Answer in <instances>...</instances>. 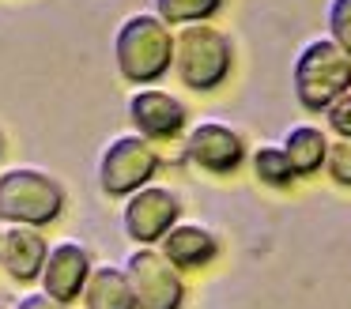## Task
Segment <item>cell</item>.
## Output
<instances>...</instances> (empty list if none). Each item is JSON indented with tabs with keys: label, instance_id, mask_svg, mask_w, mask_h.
<instances>
[{
	"label": "cell",
	"instance_id": "6da1fadb",
	"mask_svg": "<svg viewBox=\"0 0 351 309\" xmlns=\"http://www.w3.org/2000/svg\"><path fill=\"white\" fill-rule=\"evenodd\" d=\"M114 64L125 83L152 87L174 68V30L155 12H132L117 23Z\"/></svg>",
	"mask_w": 351,
	"mask_h": 309
},
{
	"label": "cell",
	"instance_id": "7a4b0ae2",
	"mask_svg": "<svg viewBox=\"0 0 351 309\" xmlns=\"http://www.w3.org/2000/svg\"><path fill=\"white\" fill-rule=\"evenodd\" d=\"M234 68V45L212 23H185L174 34V72L182 87L189 90H208L223 87Z\"/></svg>",
	"mask_w": 351,
	"mask_h": 309
},
{
	"label": "cell",
	"instance_id": "3957f363",
	"mask_svg": "<svg viewBox=\"0 0 351 309\" xmlns=\"http://www.w3.org/2000/svg\"><path fill=\"white\" fill-rule=\"evenodd\" d=\"M291 83H295V98L302 110L325 113L343 90H351V57L332 38H313L298 49Z\"/></svg>",
	"mask_w": 351,
	"mask_h": 309
},
{
	"label": "cell",
	"instance_id": "277c9868",
	"mask_svg": "<svg viewBox=\"0 0 351 309\" xmlns=\"http://www.w3.org/2000/svg\"><path fill=\"white\" fill-rule=\"evenodd\" d=\"M64 185L38 166H12L0 173V223L49 226L64 215Z\"/></svg>",
	"mask_w": 351,
	"mask_h": 309
},
{
	"label": "cell",
	"instance_id": "5b68a950",
	"mask_svg": "<svg viewBox=\"0 0 351 309\" xmlns=\"http://www.w3.org/2000/svg\"><path fill=\"white\" fill-rule=\"evenodd\" d=\"M159 173V151L152 147V140H144L140 132H125L102 147L99 158V188L106 196H129L136 188L152 185V177Z\"/></svg>",
	"mask_w": 351,
	"mask_h": 309
},
{
	"label": "cell",
	"instance_id": "8992f818",
	"mask_svg": "<svg viewBox=\"0 0 351 309\" xmlns=\"http://www.w3.org/2000/svg\"><path fill=\"white\" fill-rule=\"evenodd\" d=\"M125 275H129V286H132V294H136L140 309H182L185 306L182 268H174V264L162 256V249L140 245L136 253H129Z\"/></svg>",
	"mask_w": 351,
	"mask_h": 309
},
{
	"label": "cell",
	"instance_id": "52a82bcc",
	"mask_svg": "<svg viewBox=\"0 0 351 309\" xmlns=\"http://www.w3.org/2000/svg\"><path fill=\"white\" fill-rule=\"evenodd\" d=\"M178 219H182V200L162 185H144V188L125 196L121 226L140 245H155Z\"/></svg>",
	"mask_w": 351,
	"mask_h": 309
},
{
	"label": "cell",
	"instance_id": "ba28073f",
	"mask_svg": "<svg viewBox=\"0 0 351 309\" xmlns=\"http://www.w3.org/2000/svg\"><path fill=\"white\" fill-rule=\"evenodd\" d=\"M185 158L193 166H200L204 173H238L245 162V140L230 125L219 121H200L189 136H185Z\"/></svg>",
	"mask_w": 351,
	"mask_h": 309
},
{
	"label": "cell",
	"instance_id": "9c48e42d",
	"mask_svg": "<svg viewBox=\"0 0 351 309\" xmlns=\"http://www.w3.org/2000/svg\"><path fill=\"white\" fill-rule=\"evenodd\" d=\"M129 121L144 140L159 143V140H178L189 125V113H185V102H178L170 90L140 87L129 95Z\"/></svg>",
	"mask_w": 351,
	"mask_h": 309
},
{
	"label": "cell",
	"instance_id": "30bf717a",
	"mask_svg": "<svg viewBox=\"0 0 351 309\" xmlns=\"http://www.w3.org/2000/svg\"><path fill=\"white\" fill-rule=\"evenodd\" d=\"M91 253H87L84 245H76V241H61V245L49 249L46 264H42V291L49 294V298L57 301H80V294H84V283L87 275H91Z\"/></svg>",
	"mask_w": 351,
	"mask_h": 309
},
{
	"label": "cell",
	"instance_id": "8fae6325",
	"mask_svg": "<svg viewBox=\"0 0 351 309\" xmlns=\"http://www.w3.org/2000/svg\"><path fill=\"white\" fill-rule=\"evenodd\" d=\"M46 256H49V241L42 238L38 226L12 223L0 234V268L8 271V279H16V283H34L42 275Z\"/></svg>",
	"mask_w": 351,
	"mask_h": 309
},
{
	"label": "cell",
	"instance_id": "7c38bea8",
	"mask_svg": "<svg viewBox=\"0 0 351 309\" xmlns=\"http://www.w3.org/2000/svg\"><path fill=\"white\" fill-rule=\"evenodd\" d=\"M159 245H162V256L182 271L185 268H204V264H212L215 253H219V241H215L212 230H204V226H197V223H182V219L162 234Z\"/></svg>",
	"mask_w": 351,
	"mask_h": 309
},
{
	"label": "cell",
	"instance_id": "4fadbf2b",
	"mask_svg": "<svg viewBox=\"0 0 351 309\" xmlns=\"http://www.w3.org/2000/svg\"><path fill=\"white\" fill-rule=\"evenodd\" d=\"M80 301H84L87 309H140L125 268H110V264L106 268H91Z\"/></svg>",
	"mask_w": 351,
	"mask_h": 309
},
{
	"label": "cell",
	"instance_id": "5bb4252c",
	"mask_svg": "<svg viewBox=\"0 0 351 309\" xmlns=\"http://www.w3.org/2000/svg\"><path fill=\"white\" fill-rule=\"evenodd\" d=\"M325 151H328V136L313 125H295L283 140V155H287L295 177H313L317 170H325Z\"/></svg>",
	"mask_w": 351,
	"mask_h": 309
},
{
	"label": "cell",
	"instance_id": "9a60e30c",
	"mask_svg": "<svg viewBox=\"0 0 351 309\" xmlns=\"http://www.w3.org/2000/svg\"><path fill=\"white\" fill-rule=\"evenodd\" d=\"M227 0H155V15L170 27H185V23H208L219 15Z\"/></svg>",
	"mask_w": 351,
	"mask_h": 309
},
{
	"label": "cell",
	"instance_id": "2e32d148",
	"mask_svg": "<svg viewBox=\"0 0 351 309\" xmlns=\"http://www.w3.org/2000/svg\"><path fill=\"white\" fill-rule=\"evenodd\" d=\"M253 173L272 188H287L291 181H295V170H291L287 155H283V147H276V143H265V147L253 151Z\"/></svg>",
	"mask_w": 351,
	"mask_h": 309
},
{
	"label": "cell",
	"instance_id": "e0dca14e",
	"mask_svg": "<svg viewBox=\"0 0 351 309\" xmlns=\"http://www.w3.org/2000/svg\"><path fill=\"white\" fill-rule=\"evenodd\" d=\"M328 38L351 57V0H328Z\"/></svg>",
	"mask_w": 351,
	"mask_h": 309
},
{
	"label": "cell",
	"instance_id": "ac0fdd59",
	"mask_svg": "<svg viewBox=\"0 0 351 309\" xmlns=\"http://www.w3.org/2000/svg\"><path fill=\"white\" fill-rule=\"evenodd\" d=\"M325 170H328V177H332L336 185L351 188V140H343V136H340L336 143H328Z\"/></svg>",
	"mask_w": 351,
	"mask_h": 309
},
{
	"label": "cell",
	"instance_id": "d6986e66",
	"mask_svg": "<svg viewBox=\"0 0 351 309\" xmlns=\"http://www.w3.org/2000/svg\"><path fill=\"white\" fill-rule=\"evenodd\" d=\"M325 113H328V128H332L336 136H343V140H351V90H343Z\"/></svg>",
	"mask_w": 351,
	"mask_h": 309
},
{
	"label": "cell",
	"instance_id": "ffe728a7",
	"mask_svg": "<svg viewBox=\"0 0 351 309\" xmlns=\"http://www.w3.org/2000/svg\"><path fill=\"white\" fill-rule=\"evenodd\" d=\"M16 309H69L64 301L49 298L46 291H34V294H23V298L16 301Z\"/></svg>",
	"mask_w": 351,
	"mask_h": 309
},
{
	"label": "cell",
	"instance_id": "44dd1931",
	"mask_svg": "<svg viewBox=\"0 0 351 309\" xmlns=\"http://www.w3.org/2000/svg\"><path fill=\"white\" fill-rule=\"evenodd\" d=\"M0 155H4V136H0Z\"/></svg>",
	"mask_w": 351,
	"mask_h": 309
},
{
	"label": "cell",
	"instance_id": "7402d4cb",
	"mask_svg": "<svg viewBox=\"0 0 351 309\" xmlns=\"http://www.w3.org/2000/svg\"><path fill=\"white\" fill-rule=\"evenodd\" d=\"M0 234H4V230H0Z\"/></svg>",
	"mask_w": 351,
	"mask_h": 309
}]
</instances>
